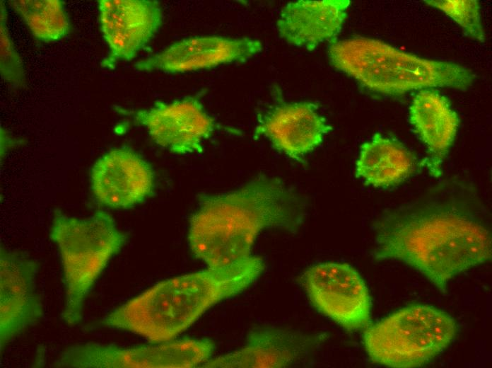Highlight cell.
I'll use <instances>...</instances> for the list:
<instances>
[{
    "label": "cell",
    "instance_id": "6da1fadb",
    "mask_svg": "<svg viewBox=\"0 0 492 368\" xmlns=\"http://www.w3.org/2000/svg\"><path fill=\"white\" fill-rule=\"evenodd\" d=\"M374 231L376 260H400L443 293L452 278L491 259L488 212L472 188L459 181L444 182L387 210Z\"/></svg>",
    "mask_w": 492,
    "mask_h": 368
},
{
    "label": "cell",
    "instance_id": "7a4b0ae2",
    "mask_svg": "<svg viewBox=\"0 0 492 368\" xmlns=\"http://www.w3.org/2000/svg\"><path fill=\"white\" fill-rule=\"evenodd\" d=\"M304 197L282 179L259 175L229 192L203 195L189 222V243L208 268L250 260L264 230L295 234L308 212Z\"/></svg>",
    "mask_w": 492,
    "mask_h": 368
},
{
    "label": "cell",
    "instance_id": "3957f363",
    "mask_svg": "<svg viewBox=\"0 0 492 368\" xmlns=\"http://www.w3.org/2000/svg\"><path fill=\"white\" fill-rule=\"evenodd\" d=\"M264 269L263 260L208 268L160 282L104 316L100 323L151 343L172 340L206 310L252 284Z\"/></svg>",
    "mask_w": 492,
    "mask_h": 368
},
{
    "label": "cell",
    "instance_id": "277c9868",
    "mask_svg": "<svg viewBox=\"0 0 492 368\" xmlns=\"http://www.w3.org/2000/svg\"><path fill=\"white\" fill-rule=\"evenodd\" d=\"M328 56L335 69L387 95L437 87L466 90L474 80L472 72L459 64L422 58L368 38L334 41Z\"/></svg>",
    "mask_w": 492,
    "mask_h": 368
},
{
    "label": "cell",
    "instance_id": "5b68a950",
    "mask_svg": "<svg viewBox=\"0 0 492 368\" xmlns=\"http://www.w3.org/2000/svg\"><path fill=\"white\" fill-rule=\"evenodd\" d=\"M49 237L57 245L62 261L64 285L62 319L73 326L82 321L87 297L127 237L105 211L78 218L59 209L53 213Z\"/></svg>",
    "mask_w": 492,
    "mask_h": 368
},
{
    "label": "cell",
    "instance_id": "8992f818",
    "mask_svg": "<svg viewBox=\"0 0 492 368\" xmlns=\"http://www.w3.org/2000/svg\"><path fill=\"white\" fill-rule=\"evenodd\" d=\"M455 320L432 306L412 304L364 329L363 343L375 363L396 368L423 366L455 337Z\"/></svg>",
    "mask_w": 492,
    "mask_h": 368
},
{
    "label": "cell",
    "instance_id": "52a82bcc",
    "mask_svg": "<svg viewBox=\"0 0 492 368\" xmlns=\"http://www.w3.org/2000/svg\"><path fill=\"white\" fill-rule=\"evenodd\" d=\"M214 351L209 339L184 338L133 347L87 343L64 349L53 363L72 368H190L201 367Z\"/></svg>",
    "mask_w": 492,
    "mask_h": 368
},
{
    "label": "cell",
    "instance_id": "ba28073f",
    "mask_svg": "<svg viewBox=\"0 0 492 368\" xmlns=\"http://www.w3.org/2000/svg\"><path fill=\"white\" fill-rule=\"evenodd\" d=\"M300 282L312 305L350 331L370 324L371 299L357 270L345 263L326 262L308 268Z\"/></svg>",
    "mask_w": 492,
    "mask_h": 368
},
{
    "label": "cell",
    "instance_id": "9c48e42d",
    "mask_svg": "<svg viewBox=\"0 0 492 368\" xmlns=\"http://www.w3.org/2000/svg\"><path fill=\"white\" fill-rule=\"evenodd\" d=\"M131 115L135 124L145 127L156 144L178 155L201 153L204 142L216 127L201 100L194 96L170 103L156 101L151 108L134 111Z\"/></svg>",
    "mask_w": 492,
    "mask_h": 368
},
{
    "label": "cell",
    "instance_id": "30bf717a",
    "mask_svg": "<svg viewBox=\"0 0 492 368\" xmlns=\"http://www.w3.org/2000/svg\"><path fill=\"white\" fill-rule=\"evenodd\" d=\"M99 21L109 51L102 62L108 69L136 57L158 31L163 11L156 0H100Z\"/></svg>",
    "mask_w": 492,
    "mask_h": 368
},
{
    "label": "cell",
    "instance_id": "8fae6325",
    "mask_svg": "<svg viewBox=\"0 0 492 368\" xmlns=\"http://www.w3.org/2000/svg\"><path fill=\"white\" fill-rule=\"evenodd\" d=\"M37 264L25 254L4 247L0 251L1 351L43 316L36 292Z\"/></svg>",
    "mask_w": 492,
    "mask_h": 368
},
{
    "label": "cell",
    "instance_id": "7c38bea8",
    "mask_svg": "<svg viewBox=\"0 0 492 368\" xmlns=\"http://www.w3.org/2000/svg\"><path fill=\"white\" fill-rule=\"evenodd\" d=\"M262 50V42L250 38L195 36L177 41L136 62L134 68L140 71L183 73L244 62Z\"/></svg>",
    "mask_w": 492,
    "mask_h": 368
},
{
    "label": "cell",
    "instance_id": "4fadbf2b",
    "mask_svg": "<svg viewBox=\"0 0 492 368\" xmlns=\"http://www.w3.org/2000/svg\"><path fill=\"white\" fill-rule=\"evenodd\" d=\"M90 185L100 204L129 208L153 193L155 177L151 166L136 151L118 147L95 161L90 171Z\"/></svg>",
    "mask_w": 492,
    "mask_h": 368
},
{
    "label": "cell",
    "instance_id": "5bb4252c",
    "mask_svg": "<svg viewBox=\"0 0 492 368\" xmlns=\"http://www.w3.org/2000/svg\"><path fill=\"white\" fill-rule=\"evenodd\" d=\"M320 342L318 335L274 327H258L249 333L242 348L209 359L200 367H288L307 359Z\"/></svg>",
    "mask_w": 492,
    "mask_h": 368
},
{
    "label": "cell",
    "instance_id": "9a60e30c",
    "mask_svg": "<svg viewBox=\"0 0 492 368\" xmlns=\"http://www.w3.org/2000/svg\"><path fill=\"white\" fill-rule=\"evenodd\" d=\"M332 127L310 102L283 103L259 116L257 136L293 159L308 154L322 142Z\"/></svg>",
    "mask_w": 492,
    "mask_h": 368
},
{
    "label": "cell",
    "instance_id": "2e32d148",
    "mask_svg": "<svg viewBox=\"0 0 492 368\" xmlns=\"http://www.w3.org/2000/svg\"><path fill=\"white\" fill-rule=\"evenodd\" d=\"M349 5V0L290 2L277 21L279 35L292 45L312 50L339 33Z\"/></svg>",
    "mask_w": 492,
    "mask_h": 368
},
{
    "label": "cell",
    "instance_id": "e0dca14e",
    "mask_svg": "<svg viewBox=\"0 0 492 368\" xmlns=\"http://www.w3.org/2000/svg\"><path fill=\"white\" fill-rule=\"evenodd\" d=\"M409 120L428 151L426 161L433 177L442 174V164L458 130L459 120L449 100L438 91L422 89L413 98Z\"/></svg>",
    "mask_w": 492,
    "mask_h": 368
},
{
    "label": "cell",
    "instance_id": "ac0fdd59",
    "mask_svg": "<svg viewBox=\"0 0 492 368\" xmlns=\"http://www.w3.org/2000/svg\"><path fill=\"white\" fill-rule=\"evenodd\" d=\"M415 168V157L402 144L376 133L361 145L355 174L365 185L387 188L403 181Z\"/></svg>",
    "mask_w": 492,
    "mask_h": 368
},
{
    "label": "cell",
    "instance_id": "d6986e66",
    "mask_svg": "<svg viewBox=\"0 0 492 368\" xmlns=\"http://www.w3.org/2000/svg\"><path fill=\"white\" fill-rule=\"evenodd\" d=\"M8 2L37 40L52 42L69 34V18L62 1L11 0Z\"/></svg>",
    "mask_w": 492,
    "mask_h": 368
},
{
    "label": "cell",
    "instance_id": "ffe728a7",
    "mask_svg": "<svg viewBox=\"0 0 492 368\" xmlns=\"http://www.w3.org/2000/svg\"><path fill=\"white\" fill-rule=\"evenodd\" d=\"M424 2L445 13L462 28L468 36L481 42L485 41L478 1L431 0L424 1Z\"/></svg>",
    "mask_w": 492,
    "mask_h": 368
},
{
    "label": "cell",
    "instance_id": "44dd1931",
    "mask_svg": "<svg viewBox=\"0 0 492 368\" xmlns=\"http://www.w3.org/2000/svg\"><path fill=\"white\" fill-rule=\"evenodd\" d=\"M6 11L1 3V75L4 80L15 87H20L25 82V74L21 59L14 48L6 27Z\"/></svg>",
    "mask_w": 492,
    "mask_h": 368
}]
</instances>
